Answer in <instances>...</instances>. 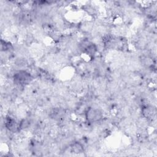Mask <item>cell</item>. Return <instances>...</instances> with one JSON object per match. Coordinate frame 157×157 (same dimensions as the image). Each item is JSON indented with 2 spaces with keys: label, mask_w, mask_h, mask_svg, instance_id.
Listing matches in <instances>:
<instances>
[{
  "label": "cell",
  "mask_w": 157,
  "mask_h": 157,
  "mask_svg": "<svg viewBox=\"0 0 157 157\" xmlns=\"http://www.w3.org/2000/svg\"><path fill=\"white\" fill-rule=\"evenodd\" d=\"M33 75L26 70H18L15 71L12 75L13 83L17 87L25 86L31 83L33 81Z\"/></svg>",
  "instance_id": "1"
},
{
  "label": "cell",
  "mask_w": 157,
  "mask_h": 157,
  "mask_svg": "<svg viewBox=\"0 0 157 157\" xmlns=\"http://www.w3.org/2000/svg\"><path fill=\"white\" fill-rule=\"evenodd\" d=\"M4 125L6 129L10 133H16L20 132L19 123H17L15 118L10 115H7L4 117Z\"/></svg>",
  "instance_id": "3"
},
{
  "label": "cell",
  "mask_w": 157,
  "mask_h": 157,
  "mask_svg": "<svg viewBox=\"0 0 157 157\" xmlns=\"http://www.w3.org/2000/svg\"><path fill=\"white\" fill-rule=\"evenodd\" d=\"M156 108L151 105L145 104L142 107V117L148 120L153 121V118L156 116Z\"/></svg>",
  "instance_id": "4"
},
{
  "label": "cell",
  "mask_w": 157,
  "mask_h": 157,
  "mask_svg": "<svg viewBox=\"0 0 157 157\" xmlns=\"http://www.w3.org/2000/svg\"><path fill=\"white\" fill-rule=\"evenodd\" d=\"M71 151L74 153H81L84 151L83 145L79 142H73L71 146Z\"/></svg>",
  "instance_id": "5"
},
{
  "label": "cell",
  "mask_w": 157,
  "mask_h": 157,
  "mask_svg": "<svg viewBox=\"0 0 157 157\" xmlns=\"http://www.w3.org/2000/svg\"><path fill=\"white\" fill-rule=\"evenodd\" d=\"M84 115L89 123H100L104 118L103 111L100 108L93 106L88 107L84 112Z\"/></svg>",
  "instance_id": "2"
}]
</instances>
